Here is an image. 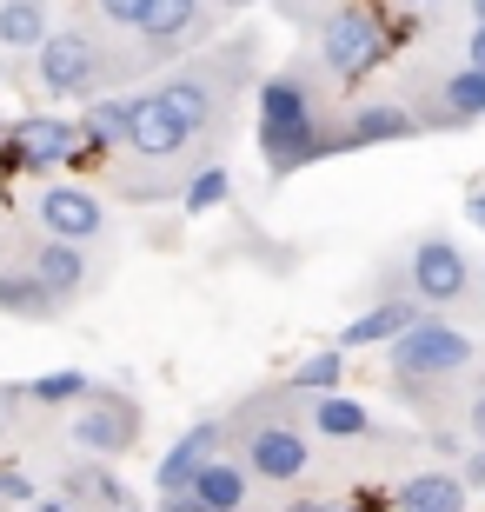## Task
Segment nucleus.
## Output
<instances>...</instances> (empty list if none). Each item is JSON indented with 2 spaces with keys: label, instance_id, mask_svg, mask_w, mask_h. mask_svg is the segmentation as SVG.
I'll use <instances>...</instances> for the list:
<instances>
[{
  "label": "nucleus",
  "instance_id": "39",
  "mask_svg": "<svg viewBox=\"0 0 485 512\" xmlns=\"http://www.w3.org/2000/svg\"><path fill=\"white\" fill-rule=\"evenodd\" d=\"M472 20H485V0H472Z\"/></svg>",
  "mask_w": 485,
  "mask_h": 512
},
{
  "label": "nucleus",
  "instance_id": "18",
  "mask_svg": "<svg viewBox=\"0 0 485 512\" xmlns=\"http://www.w3.org/2000/svg\"><path fill=\"white\" fill-rule=\"evenodd\" d=\"M472 493H466V479L459 473H412L399 479V493H392V512H466Z\"/></svg>",
  "mask_w": 485,
  "mask_h": 512
},
{
  "label": "nucleus",
  "instance_id": "29",
  "mask_svg": "<svg viewBox=\"0 0 485 512\" xmlns=\"http://www.w3.org/2000/svg\"><path fill=\"white\" fill-rule=\"evenodd\" d=\"M20 399H27V386H0V433H7V426H14Z\"/></svg>",
  "mask_w": 485,
  "mask_h": 512
},
{
  "label": "nucleus",
  "instance_id": "33",
  "mask_svg": "<svg viewBox=\"0 0 485 512\" xmlns=\"http://www.w3.org/2000/svg\"><path fill=\"white\" fill-rule=\"evenodd\" d=\"M466 220H472V227H485V180L472 187V200H466Z\"/></svg>",
  "mask_w": 485,
  "mask_h": 512
},
{
  "label": "nucleus",
  "instance_id": "23",
  "mask_svg": "<svg viewBox=\"0 0 485 512\" xmlns=\"http://www.w3.org/2000/svg\"><path fill=\"white\" fill-rule=\"evenodd\" d=\"M339 373H346V360L326 346V353H313V360H299L293 373H286V386H293V393H333Z\"/></svg>",
  "mask_w": 485,
  "mask_h": 512
},
{
  "label": "nucleus",
  "instance_id": "34",
  "mask_svg": "<svg viewBox=\"0 0 485 512\" xmlns=\"http://www.w3.org/2000/svg\"><path fill=\"white\" fill-rule=\"evenodd\" d=\"M34 512H80V506H74V499H40Z\"/></svg>",
  "mask_w": 485,
  "mask_h": 512
},
{
  "label": "nucleus",
  "instance_id": "11",
  "mask_svg": "<svg viewBox=\"0 0 485 512\" xmlns=\"http://www.w3.org/2000/svg\"><path fill=\"white\" fill-rule=\"evenodd\" d=\"M140 60H173L180 47H200L206 40V0H147L140 7Z\"/></svg>",
  "mask_w": 485,
  "mask_h": 512
},
{
  "label": "nucleus",
  "instance_id": "6",
  "mask_svg": "<svg viewBox=\"0 0 485 512\" xmlns=\"http://www.w3.org/2000/svg\"><path fill=\"white\" fill-rule=\"evenodd\" d=\"M386 47H392V27H386V14H379L373 0H346V7H333V14H319V47H313V60H319V74L326 80H366L386 60Z\"/></svg>",
  "mask_w": 485,
  "mask_h": 512
},
{
  "label": "nucleus",
  "instance_id": "35",
  "mask_svg": "<svg viewBox=\"0 0 485 512\" xmlns=\"http://www.w3.org/2000/svg\"><path fill=\"white\" fill-rule=\"evenodd\" d=\"M286 512H333V506H326V499H293Z\"/></svg>",
  "mask_w": 485,
  "mask_h": 512
},
{
  "label": "nucleus",
  "instance_id": "5",
  "mask_svg": "<svg viewBox=\"0 0 485 512\" xmlns=\"http://www.w3.org/2000/svg\"><path fill=\"white\" fill-rule=\"evenodd\" d=\"M113 74H127V67H113V54L74 20L47 27V40L34 47V80L47 100H94L113 87Z\"/></svg>",
  "mask_w": 485,
  "mask_h": 512
},
{
  "label": "nucleus",
  "instance_id": "2",
  "mask_svg": "<svg viewBox=\"0 0 485 512\" xmlns=\"http://www.w3.org/2000/svg\"><path fill=\"white\" fill-rule=\"evenodd\" d=\"M253 67H260V40L240 34L233 47H206V54H193L187 67H173V74L160 80L153 94L167 100L173 114L193 127V140H200V147L220 160V140L233 133V107H240Z\"/></svg>",
  "mask_w": 485,
  "mask_h": 512
},
{
  "label": "nucleus",
  "instance_id": "10",
  "mask_svg": "<svg viewBox=\"0 0 485 512\" xmlns=\"http://www.w3.org/2000/svg\"><path fill=\"white\" fill-rule=\"evenodd\" d=\"M74 153H87V147H80V127H74V120L27 114V120H14V127H7L0 160H7V167H27V173H54V167H67Z\"/></svg>",
  "mask_w": 485,
  "mask_h": 512
},
{
  "label": "nucleus",
  "instance_id": "20",
  "mask_svg": "<svg viewBox=\"0 0 485 512\" xmlns=\"http://www.w3.org/2000/svg\"><path fill=\"white\" fill-rule=\"evenodd\" d=\"M80 147L87 153H120V140H127V94H94L80 100Z\"/></svg>",
  "mask_w": 485,
  "mask_h": 512
},
{
  "label": "nucleus",
  "instance_id": "22",
  "mask_svg": "<svg viewBox=\"0 0 485 512\" xmlns=\"http://www.w3.org/2000/svg\"><path fill=\"white\" fill-rule=\"evenodd\" d=\"M54 27V7L47 0H0V54H34Z\"/></svg>",
  "mask_w": 485,
  "mask_h": 512
},
{
  "label": "nucleus",
  "instance_id": "4",
  "mask_svg": "<svg viewBox=\"0 0 485 512\" xmlns=\"http://www.w3.org/2000/svg\"><path fill=\"white\" fill-rule=\"evenodd\" d=\"M472 366H479V346H472L459 326L426 320V313H419L399 340H386V380H392V393L406 399V406H419V413H432L439 393L459 386Z\"/></svg>",
  "mask_w": 485,
  "mask_h": 512
},
{
  "label": "nucleus",
  "instance_id": "27",
  "mask_svg": "<svg viewBox=\"0 0 485 512\" xmlns=\"http://www.w3.org/2000/svg\"><path fill=\"white\" fill-rule=\"evenodd\" d=\"M0 499H20V506H27V499H34V479L20 473V466H0Z\"/></svg>",
  "mask_w": 485,
  "mask_h": 512
},
{
  "label": "nucleus",
  "instance_id": "14",
  "mask_svg": "<svg viewBox=\"0 0 485 512\" xmlns=\"http://www.w3.org/2000/svg\"><path fill=\"white\" fill-rule=\"evenodd\" d=\"M220 446H226V419H200V426H187V433L167 446L160 473H153V479H160V493H187L193 473H200V466L220 453Z\"/></svg>",
  "mask_w": 485,
  "mask_h": 512
},
{
  "label": "nucleus",
  "instance_id": "30",
  "mask_svg": "<svg viewBox=\"0 0 485 512\" xmlns=\"http://www.w3.org/2000/svg\"><path fill=\"white\" fill-rule=\"evenodd\" d=\"M466 433H472V439H485V386L466 399Z\"/></svg>",
  "mask_w": 485,
  "mask_h": 512
},
{
  "label": "nucleus",
  "instance_id": "41",
  "mask_svg": "<svg viewBox=\"0 0 485 512\" xmlns=\"http://www.w3.org/2000/svg\"><path fill=\"white\" fill-rule=\"evenodd\" d=\"M0 147H7V120H0Z\"/></svg>",
  "mask_w": 485,
  "mask_h": 512
},
{
  "label": "nucleus",
  "instance_id": "8",
  "mask_svg": "<svg viewBox=\"0 0 485 512\" xmlns=\"http://www.w3.org/2000/svg\"><path fill=\"white\" fill-rule=\"evenodd\" d=\"M34 227L54 233V240H74V247H100L113 233V213L94 187H80V180H47L34 193Z\"/></svg>",
  "mask_w": 485,
  "mask_h": 512
},
{
  "label": "nucleus",
  "instance_id": "12",
  "mask_svg": "<svg viewBox=\"0 0 485 512\" xmlns=\"http://www.w3.org/2000/svg\"><path fill=\"white\" fill-rule=\"evenodd\" d=\"M426 120L412 114L406 100H359L339 114V153H359V147H399V140H419Z\"/></svg>",
  "mask_w": 485,
  "mask_h": 512
},
{
  "label": "nucleus",
  "instance_id": "36",
  "mask_svg": "<svg viewBox=\"0 0 485 512\" xmlns=\"http://www.w3.org/2000/svg\"><path fill=\"white\" fill-rule=\"evenodd\" d=\"M0 260H14V227L0 220Z\"/></svg>",
  "mask_w": 485,
  "mask_h": 512
},
{
  "label": "nucleus",
  "instance_id": "17",
  "mask_svg": "<svg viewBox=\"0 0 485 512\" xmlns=\"http://www.w3.org/2000/svg\"><path fill=\"white\" fill-rule=\"evenodd\" d=\"M299 419H306L319 439H373L379 433L373 413L346 393H299Z\"/></svg>",
  "mask_w": 485,
  "mask_h": 512
},
{
  "label": "nucleus",
  "instance_id": "24",
  "mask_svg": "<svg viewBox=\"0 0 485 512\" xmlns=\"http://www.w3.org/2000/svg\"><path fill=\"white\" fill-rule=\"evenodd\" d=\"M180 193H187V213H206V207H220L226 193H233V173H226L220 160H206V167L193 173V180H187Z\"/></svg>",
  "mask_w": 485,
  "mask_h": 512
},
{
  "label": "nucleus",
  "instance_id": "32",
  "mask_svg": "<svg viewBox=\"0 0 485 512\" xmlns=\"http://www.w3.org/2000/svg\"><path fill=\"white\" fill-rule=\"evenodd\" d=\"M466 60H472V67H485V20L466 34Z\"/></svg>",
  "mask_w": 485,
  "mask_h": 512
},
{
  "label": "nucleus",
  "instance_id": "1",
  "mask_svg": "<svg viewBox=\"0 0 485 512\" xmlns=\"http://www.w3.org/2000/svg\"><path fill=\"white\" fill-rule=\"evenodd\" d=\"M339 153V114H326L319 60H293L260 80V160L273 180Z\"/></svg>",
  "mask_w": 485,
  "mask_h": 512
},
{
  "label": "nucleus",
  "instance_id": "7",
  "mask_svg": "<svg viewBox=\"0 0 485 512\" xmlns=\"http://www.w3.org/2000/svg\"><path fill=\"white\" fill-rule=\"evenodd\" d=\"M399 280H406V293L426 306V313H446V306L472 300V260H466L459 240H446V233L412 240L406 260H399Z\"/></svg>",
  "mask_w": 485,
  "mask_h": 512
},
{
  "label": "nucleus",
  "instance_id": "15",
  "mask_svg": "<svg viewBox=\"0 0 485 512\" xmlns=\"http://www.w3.org/2000/svg\"><path fill=\"white\" fill-rule=\"evenodd\" d=\"M187 493L200 499L206 512H246V499H253V473L240 466V453H233V446H220V453L193 473Z\"/></svg>",
  "mask_w": 485,
  "mask_h": 512
},
{
  "label": "nucleus",
  "instance_id": "19",
  "mask_svg": "<svg viewBox=\"0 0 485 512\" xmlns=\"http://www.w3.org/2000/svg\"><path fill=\"white\" fill-rule=\"evenodd\" d=\"M0 313H14V320H60L67 306L47 300V286L27 273V260H0Z\"/></svg>",
  "mask_w": 485,
  "mask_h": 512
},
{
  "label": "nucleus",
  "instance_id": "13",
  "mask_svg": "<svg viewBox=\"0 0 485 512\" xmlns=\"http://www.w3.org/2000/svg\"><path fill=\"white\" fill-rule=\"evenodd\" d=\"M20 260H27V273L47 286V300H60V306H74L80 293L94 286L87 247H74V240H54V233H40V240H27V247H20Z\"/></svg>",
  "mask_w": 485,
  "mask_h": 512
},
{
  "label": "nucleus",
  "instance_id": "25",
  "mask_svg": "<svg viewBox=\"0 0 485 512\" xmlns=\"http://www.w3.org/2000/svg\"><path fill=\"white\" fill-rule=\"evenodd\" d=\"M87 393H94V380H87V373H47V380H27V399H54V406L87 399Z\"/></svg>",
  "mask_w": 485,
  "mask_h": 512
},
{
  "label": "nucleus",
  "instance_id": "38",
  "mask_svg": "<svg viewBox=\"0 0 485 512\" xmlns=\"http://www.w3.org/2000/svg\"><path fill=\"white\" fill-rule=\"evenodd\" d=\"M213 7H226V14H240V7H253V0H213Z\"/></svg>",
  "mask_w": 485,
  "mask_h": 512
},
{
  "label": "nucleus",
  "instance_id": "16",
  "mask_svg": "<svg viewBox=\"0 0 485 512\" xmlns=\"http://www.w3.org/2000/svg\"><path fill=\"white\" fill-rule=\"evenodd\" d=\"M419 120H426V127H472V120H485V67L466 60L459 74H446Z\"/></svg>",
  "mask_w": 485,
  "mask_h": 512
},
{
  "label": "nucleus",
  "instance_id": "21",
  "mask_svg": "<svg viewBox=\"0 0 485 512\" xmlns=\"http://www.w3.org/2000/svg\"><path fill=\"white\" fill-rule=\"evenodd\" d=\"M419 313H426V306L412 300V293H406V300H379V306H366V313L339 333V346H386V340H399Z\"/></svg>",
  "mask_w": 485,
  "mask_h": 512
},
{
  "label": "nucleus",
  "instance_id": "28",
  "mask_svg": "<svg viewBox=\"0 0 485 512\" xmlns=\"http://www.w3.org/2000/svg\"><path fill=\"white\" fill-rule=\"evenodd\" d=\"M140 7H147V0H100V14H107L113 27H140Z\"/></svg>",
  "mask_w": 485,
  "mask_h": 512
},
{
  "label": "nucleus",
  "instance_id": "3",
  "mask_svg": "<svg viewBox=\"0 0 485 512\" xmlns=\"http://www.w3.org/2000/svg\"><path fill=\"white\" fill-rule=\"evenodd\" d=\"M226 446L240 453V466L260 486H299L306 466H313V439H306V419H299V393L280 386V406L273 399H253L226 419Z\"/></svg>",
  "mask_w": 485,
  "mask_h": 512
},
{
  "label": "nucleus",
  "instance_id": "9",
  "mask_svg": "<svg viewBox=\"0 0 485 512\" xmlns=\"http://www.w3.org/2000/svg\"><path fill=\"white\" fill-rule=\"evenodd\" d=\"M140 426H147V413H140V399L127 393H87V406L74 413V426H67V439H74L80 453H100V459H120L140 439Z\"/></svg>",
  "mask_w": 485,
  "mask_h": 512
},
{
  "label": "nucleus",
  "instance_id": "31",
  "mask_svg": "<svg viewBox=\"0 0 485 512\" xmlns=\"http://www.w3.org/2000/svg\"><path fill=\"white\" fill-rule=\"evenodd\" d=\"M160 512H206L193 493H160Z\"/></svg>",
  "mask_w": 485,
  "mask_h": 512
},
{
  "label": "nucleus",
  "instance_id": "37",
  "mask_svg": "<svg viewBox=\"0 0 485 512\" xmlns=\"http://www.w3.org/2000/svg\"><path fill=\"white\" fill-rule=\"evenodd\" d=\"M472 293H479V306H485V266H479V273H472Z\"/></svg>",
  "mask_w": 485,
  "mask_h": 512
},
{
  "label": "nucleus",
  "instance_id": "40",
  "mask_svg": "<svg viewBox=\"0 0 485 512\" xmlns=\"http://www.w3.org/2000/svg\"><path fill=\"white\" fill-rule=\"evenodd\" d=\"M0 87H7V54H0Z\"/></svg>",
  "mask_w": 485,
  "mask_h": 512
},
{
  "label": "nucleus",
  "instance_id": "26",
  "mask_svg": "<svg viewBox=\"0 0 485 512\" xmlns=\"http://www.w3.org/2000/svg\"><path fill=\"white\" fill-rule=\"evenodd\" d=\"M459 479H466V493H485V439H472V453L459 459Z\"/></svg>",
  "mask_w": 485,
  "mask_h": 512
},
{
  "label": "nucleus",
  "instance_id": "42",
  "mask_svg": "<svg viewBox=\"0 0 485 512\" xmlns=\"http://www.w3.org/2000/svg\"><path fill=\"white\" fill-rule=\"evenodd\" d=\"M426 7H446V0H426Z\"/></svg>",
  "mask_w": 485,
  "mask_h": 512
}]
</instances>
